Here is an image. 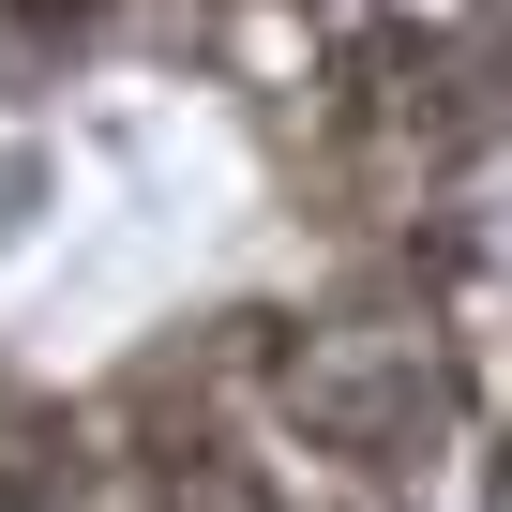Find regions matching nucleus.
Returning a JSON list of instances; mask_svg holds the SVG:
<instances>
[{
  "label": "nucleus",
  "instance_id": "nucleus-2",
  "mask_svg": "<svg viewBox=\"0 0 512 512\" xmlns=\"http://www.w3.org/2000/svg\"><path fill=\"white\" fill-rule=\"evenodd\" d=\"M0 16H31V31H91L106 0H0Z\"/></svg>",
  "mask_w": 512,
  "mask_h": 512
},
{
  "label": "nucleus",
  "instance_id": "nucleus-1",
  "mask_svg": "<svg viewBox=\"0 0 512 512\" xmlns=\"http://www.w3.org/2000/svg\"><path fill=\"white\" fill-rule=\"evenodd\" d=\"M287 407H302V437H332V452H362V467H407V452H422V422H437L422 317H332V332L302 347Z\"/></svg>",
  "mask_w": 512,
  "mask_h": 512
}]
</instances>
